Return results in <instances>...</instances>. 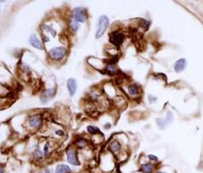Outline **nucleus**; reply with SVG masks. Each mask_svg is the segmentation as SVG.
I'll use <instances>...</instances> for the list:
<instances>
[{
  "instance_id": "f3484780",
  "label": "nucleus",
  "mask_w": 203,
  "mask_h": 173,
  "mask_svg": "<svg viewBox=\"0 0 203 173\" xmlns=\"http://www.w3.org/2000/svg\"><path fill=\"white\" fill-rule=\"evenodd\" d=\"M69 26H70L71 30H73L74 31H76L78 30V28H79V24H78V23L75 22L74 20H72V21L69 23Z\"/></svg>"
},
{
  "instance_id": "39448f33",
  "label": "nucleus",
  "mask_w": 203,
  "mask_h": 173,
  "mask_svg": "<svg viewBox=\"0 0 203 173\" xmlns=\"http://www.w3.org/2000/svg\"><path fill=\"white\" fill-rule=\"evenodd\" d=\"M67 160L70 164H73V165L80 164L77 156H76V152L73 149H69L67 151Z\"/></svg>"
},
{
  "instance_id": "2eb2a0df",
  "label": "nucleus",
  "mask_w": 203,
  "mask_h": 173,
  "mask_svg": "<svg viewBox=\"0 0 203 173\" xmlns=\"http://www.w3.org/2000/svg\"><path fill=\"white\" fill-rule=\"evenodd\" d=\"M87 131L90 133V134H100L101 133V131L99 128L95 127V126H87Z\"/></svg>"
},
{
  "instance_id": "4be33fe9",
  "label": "nucleus",
  "mask_w": 203,
  "mask_h": 173,
  "mask_svg": "<svg viewBox=\"0 0 203 173\" xmlns=\"http://www.w3.org/2000/svg\"><path fill=\"white\" fill-rule=\"evenodd\" d=\"M157 173H163V172H157Z\"/></svg>"
},
{
  "instance_id": "0eeeda50",
  "label": "nucleus",
  "mask_w": 203,
  "mask_h": 173,
  "mask_svg": "<svg viewBox=\"0 0 203 173\" xmlns=\"http://www.w3.org/2000/svg\"><path fill=\"white\" fill-rule=\"evenodd\" d=\"M29 42L32 47H34L37 50H44V46H43L42 43L40 42V40L37 38V37L35 34H33L30 37Z\"/></svg>"
},
{
  "instance_id": "f03ea898",
  "label": "nucleus",
  "mask_w": 203,
  "mask_h": 173,
  "mask_svg": "<svg viewBox=\"0 0 203 173\" xmlns=\"http://www.w3.org/2000/svg\"><path fill=\"white\" fill-rule=\"evenodd\" d=\"M66 55V50L63 47H57V48H53L51 49L49 53L48 56L49 57L53 60V61H59L62 60Z\"/></svg>"
},
{
  "instance_id": "423d86ee",
  "label": "nucleus",
  "mask_w": 203,
  "mask_h": 173,
  "mask_svg": "<svg viewBox=\"0 0 203 173\" xmlns=\"http://www.w3.org/2000/svg\"><path fill=\"white\" fill-rule=\"evenodd\" d=\"M67 88L69 91V95L73 96L76 92V88H77V85H76V81L73 78H70L67 81Z\"/></svg>"
},
{
  "instance_id": "6e6552de",
  "label": "nucleus",
  "mask_w": 203,
  "mask_h": 173,
  "mask_svg": "<svg viewBox=\"0 0 203 173\" xmlns=\"http://www.w3.org/2000/svg\"><path fill=\"white\" fill-rule=\"evenodd\" d=\"M186 64H187V62H186V60L184 58L179 59L175 62V64H174V70H175V72L179 73V72H181L182 70H184V69L186 67Z\"/></svg>"
},
{
  "instance_id": "1a4fd4ad",
  "label": "nucleus",
  "mask_w": 203,
  "mask_h": 173,
  "mask_svg": "<svg viewBox=\"0 0 203 173\" xmlns=\"http://www.w3.org/2000/svg\"><path fill=\"white\" fill-rule=\"evenodd\" d=\"M29 124L32 127H37L40 126L41 124V118H40V115H34L32 117L30 118L29 119Z\"/></svg>"
},
{
  "instance_id": "dca6fc26",
  "label": "nucleus",
  "mask_w": 203,
  "mask_h": 173,
  "mask_svg": "<svg viewBox=\"0 0 203 173\" xmlns=\"http://www.w3.org/2000/svg\"><path fill=\"white\" fill-rule=\"evenodd\" d=\"M106 71H107L109 74L113 75V74H115V73H116V67H115L114 65L110 64V65H108V66H107V68H106Z\"/></svg>"
},
{
  "instance_id": "412c9836",
  "label": "nucleus",
  "mask_w": 203,
  "mask_h": 173,
  "mask_svg": "<svg viewBox=\"0 0 203 173\" xmlns=\"http://www.w3.org/2000/svg\"><path fill=\"white\" fill-rule=\"evenodd\" d=\"M0 173H4V170L1 166H0Z\"/></svg>"
},
{
  "instance_id": "6ab92c4d",
  "label": "nucleus",
  "mask_w": 203,
  "mask_h": 173,
  "mask_svg": "<svg viewBox=\"0 0 203 173\" xmlns=\"http://www.w3.org/2000/svg\"><path fill=\"white\" fill-rule=\"evenodd\" d=\"M149 158L151 159V160H154V161H157V160H158L157 157H155V156H154V155H149Z\"/></svg>"
},
{
  "instance_id": "aec40b11",
  "label": "nucleus",
  "mask_w": 203,
  "mask_h": 173,
  "mask_svg": "<svg viewBox=\"0 0 203 173\" xmlns=\"http://www.w3.org/2000/svg\"><path fill=\"white\" fill-rule=\"evenodd\" d=\"M48 145H48V144H46V145H45V146H44V154H45V155H47V153H48V152H47Z\"/></svg>"
},
{
  "instance_id": "f257e3e1",
  "label": "nucleus",
  "mask_w": 203,
  "mask_h": 173,
  "mask_svg": "<svg viewBox=\"0 0 203 173\" xmlns=\"http://www.w3.org/2000/svg\"><path fill=\"white\" fill-rule=\"evenodd\" d=\"M109 24H110V20H109L108 17H106V16L100 17V18L98 20L97 31H96V33H95V38L96 39H99L100 37H102L104 36V34L105 33V31L108 29Z\"/></svg>"
},
{
  "instance_id": "a211bd4d",
  "label": "nucleus",
  "mask_w": 203,
  "mask_h": 173,
  "mask_svg": "<svg viewBox=\"0 0 203 173\" xmlns=\"http://www.w3.org/2000/svg\"><path fill=\"white\" fill-rule=\"evenodd\" d=\"M85 145H86V141L84 139H79V141L77 142V145L79 147H83L85 146Z\"/></svg>"
},
{
  "instance_id": "ddd939ff",
  "label": "nucleus",
  "mask_w": 203,
  "mask_h": 173,
  "mask_svg": "<svg viewBox=\"0 0 203 173\" xmlns=\"http://www.w3.org/2000/svg\"><path fill=\"white\" fill-rule=\"evenodd\" d=\"M129 94H131V95H136V94H138V93H139V88H138V87H137V85L136 84H131L129 87Z\"/></svg>"
},
{
  "instance_id": "9d476101",
  "label": "nucleus",
  "mask_w": 203,
  "mask_h": 173,
  "mask_svg": "<svg viewBox=\"0 0 203 173\" xmlns=\"http://www.w3.org/2000/svg\"><path fill=\"white\" fill-rule=\"evenodd\" d=\"M70 168L66 165V164H59L56 168L55 173H69L70 172Z\"/></svg>"
},
{
  "instance_id": "7ed1b4c3",
  "label": "nucleus",
  "mask_w": 203,
  "mask_h": 173,
  "mask_svg": "<svg viewBox=\"0 0 203 173\" xmlns=\"http://www.w3.org/2000/svg\"><path fill=\"white\" fill-rule=\"evenodd\" d=\"M72 18H73V20L76 23H83L86 19L85 10L80 7L75 8L72 11Z\"/></svg>"
},
{
  "instance_id": "20e7f679",
  "label": "nucleus",
  "mask_w": 203,
  "mask_h": 173,
  "mask_svg": "<svg viewBox=\"0 0 203 173\" xmlns=\"http://www.w3.org/2000/svg\"><path fill=\"white\" fill-rule=\"evenodd\" d=\"M110 39L114 45L119 47L120 45L123 44L124 41V35L120 31H114L110 35Z\"/></svg>"
},
{
  "instance_id": "f8f14e48",
  "label": "nucleus",
  "mask_w": 203,
  "mask_h": 173,
  "mask_svg": "<svg viewBox=\"0 0 203 173\" xmlns=\"http://www.w3.org/2000/svg\"><path fill=\"white\" fill-rule=\"evenodd\" d=\"M55 93H56L55 89H48V90H46V91L44 93L43 96H42V100H43L44 102L47 101L49 99H50V98L55 94Z\"/></svg>"
},
{
  "instance_id": "4468645a",
  "label": "nucleus",
  "mask_w": 203,
  "mask_h": 173,
  "mask_svg": "<svg viewBox=\"0 0 203 173\" xmlns=\"http://www.w3.org/2000/svg\"><path fill=\"white\" fill-rule=\"evenodd\" d=\"M152 169H153V166L151 164H144L141 167L142 171H143L144 173H150L152 171Z\"/></svg>"
},
{
  "instance_id": "9b49d317",
  "label": "nucleus",
  "mask_w": 203,
  "mask_h": 173,
  "mask_svg": "<svg viewBox=\"0 0 203 173\" xmlns=\"http://www.w3.org/2000/svg\"><path fill=\"white\" fill-rule=\"evenodd\" d=\"M109 148H110V151L116 153V152H118V151H120V149H121V145H120V143H119L117 140H114V141H112V142L110 143Z\"/></svg>"
}]
</instances>
